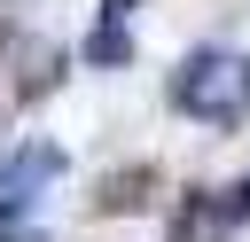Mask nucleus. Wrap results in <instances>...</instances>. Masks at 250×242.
Instances as JSON below:
<instances>
[{
    "mask_svg": "<svg viewBox=\"0 0 250 242\" xmlns=\"http://www.w3.org/2000/svg\"><path fill=\"white\" fill-rule=\"evenodd\" d=\"M172 101H180L188 117L227 125V117H242V109H250V62H242V55H227V47H195V55L180 62V78H172Z\"/></svg>",
    "mask_w": 250,
    "mask_h": 242,
    "instance_id": "f257e3e1",
    "label": "nucleus"
},
{
    "mask_svg": "<svg viewBox=\"0 0 250 242\" xmlns=\"http://www.w3.org/2000/svg\"><path fill=\"white\" fill-rule=\"evenodd\" d=\"M55 180H62V148H47V141H31V148L0 156V242H16V234H23V219H31L39 187H55Z\"/></svg>",
    "mask_w": 250,
    "mask_h": 242,
    "instance_id": "f03ea898",
    "label": "nucleus"
},
{
    "mask_svg": "<svg viewBox=\"0 0 250 242\" xmlns=\"http://www.w3.org/2000/svg\"><path fill=\"white\" fill-rule=\"evenodd\" d=\"M188 211H195V219H203L211 234H234V226H250V180H242V187H227L219 203H203V195H188Z\"/></svg>",
    "mask_w": 250,
    "mask_h": 242,
    "instance_id": "7ed1b4c3",
    "label": "nucleus"
},
{
    "mask_svg": "<svg viewBox=\"0 0 250 242\" xmlns=\"http://www.w3.org/2000/svg\"><path fill=\"white\" fill-rule=\"evenodd\" d=\"M86 55H94V62H133V39H125L117 8H102V23H94V39H86Z\"/></svg>",
    "mask_w": 250,
    "mask_h": 242,
    "instance_id": "20e7f679",
    "label": "nucleus"
}]
</instances>
